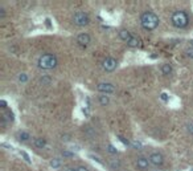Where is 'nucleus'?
<instances>
[{
    "instance_id": "nucleus-1",
    "label": "nucleus",
    "mask_w": 193,
    "mask_h": 171,
    "mask_svg": "<svg viewBox=\"0 0 193 171\" xmlns=\"http://www.w3.org/2000/svg\"><path fill=\"white\" fill-rule=\"evenodd\" d=\"M140 24L144 29L147 31H153L159 25V18L153 12H144L140 16Z\"/></svg>"
},
{
    "instance_id": "nucleus-2",
    "label": "nucleus",
    "mask_w": 193,
    "mask_h": 171,
    "mask_svg": "<svg viewBox=\"0 0 193 171\" xmlns=\"http://www.w3.org/2000/svg\"><path fill=\"white\" fill-rule=\"evenodd\" d=\"M37 65H38V68L43 70H50V69H54V68L58 65V60L54 55H52V53H45V55H43L40 58H38Z\"/></svg>"
},
{
    "instance_id": "nucleus-3",
    "label": "nucleus",
    "mask_w": 193,
    "mask_h": 171,
    "mask_svg": "<svg viewBox=\"0 0 193 171\" xmlns=\"http://www.w3.org/2000/svg\"><path fill=\"white\" fill-rule=\"evenodd\" d=\"M171 21L176 28H185L189 24V18L184 11H176L171 16Z\"/></svg>"
},
{
    "instance_id": "nucleus-4",
    "label": "nucleus",
    "mask_w": 193,
    "mask_h": 171,
    "mask_svg": "<svg viewBox=\"0 0 193 171\" xmlns=\"http://www.w3.org/2000/svg\"><path fill=\"white\" fill-rule=\"evenodd\" d=\"M73 21H74V24L78 27H86L87 24H89L90 19H89V15L85 13V12H77V13H74V16H73Z\"/></svg>"
},
{
    "instance_id": "nucleus-5",
    "label": "nucleus",
    "mask_w": 193,
    "mask_h": 171,
    "mask_svg": "<svg viewBox=\"0 0 193 171\" xmlns=\"http://www.w3.org/2000/svg\"><path fill=\"white\" fill-rule=\"evenodd\" d=\"M116 67H118V62H116V60L114 57H107L102 62V68L106 72H114L116 69Z\"/></svg>"
},
{
    "instance_id": "nucleus-6",
    "label": "nucleus",
    "mask_w": 193,
    "mask_h": 171,
    "mask_svg": "<svg viewBox=\"0 0 193 171\" xmlns=\"http://www.w3.org/2000/svg\"><path fill=\"white\" fill-rule=\"evenodd\" d=\"M116 88L112 84H109V82H101V84L97 85V90L103 94H110V93H114Z\"/></svg>"
},
{
    "instance_id": "nucleus-7",
    "label": "nucleus",
    "mask_w": 193,
    "mask_h": 171,
    "mask_svg": "<svg viewBox=\"0 0 193 171\" xmlns=\"http://www.w3.org/2000/svg\"><path fill=\"white\" fill-rule=\"evenodd\" d=\"M77 43L79 46L86 48V46L90 44V35L89 33H79V35L77 36Z\"/></svg>"
},
{
    "instance_id": "nucleus-8",
    "label": "nucleus",
    "mask_w": 193,
    "mask_h": 171,
    "mask_svg": "<svg viewBox=\"0 0 193 171\" xmlns=\"http://www.w3.org/2000/svg\"><path fill=\"white\" fill-rule=\"evenodd\" d=\"M164 162V157H163L160 153H152L150 155V163L155 166H162Z\"/></svg>"
},
{
    "instance_id": "nucleus-9",
    "label": "nucleus",
    "mask_w": 193,
    "mask_h": 171,
    "mask_svg": "<svg viewBox=\"0 0 193 171\" xmlns=\"http://www.w3.org/2000/svg\"><path fill=\"white\" fill-rule=\"evenodd\" d=\"M118 36H119V39H121L122 41H126V43H128V41L131 40V33L127 31V29H121L119 31V33H118Z\"/></svg>"
},
{
    "instance_id": "nucleus-10",
    "label": "nucleus",
    "mask_w": 193,
    "mask_h": 171,
    "mask_svg": "<svg viewBox=\"0 0 193 171\" xmlns=\"http://www.w3.org/2000/svg\"><path fill=\"white\" fill-rule=\"evenodd\" d=\"M127 45L130 46V48H140V46H141V40L139 37L132 36V37H131V40L127 43Z\"/></svg>"
},
{
    "instance_id": "nucleus-11",
    "label": "nucleus",
    "mask_w": 193,
    "mask_h": 171,
    "mask_svg": "<svg viewBox=\"0 0 193 171\" xmlns=\"http://www.w3.org/2000/svg\"><path fill=\"white\" fill-rule=\"evenodd\" d=\"M148 162H150V160H148L147 158L140 157V158H138V160H136V166H138L139 168H141V170H144V168H147L148 165H150Z\"/></svg>"
},
{
    "instance_id": "nucleus-12",
    "label": "nucleus",
    "mask_w": 193,
    "mask_h": 171,
    "mask_svg": "<svg viewBox=\"0 0 193 171\" xmlns=\"http://www.w3.org/2000/svg\"><path fill=\"white\" fill-rule=\"evenodd\" d=\"M33 145H35L37 149H44L46 146V141L44 138H36L35 142H33Z\"/></svg>"
},
{
    "instance_id": "nucleus-13",
    "label": "nucleus",
    "mask_w": 193,
    "mask_h": 171,
    "mask_svg": "<svg viewBox=\"0 0 193 171\" xmlns=\"http://www.w3.org/2000/svg\"><path fill=\"white\" fill-rule=\"evenodd\" d=\"M98 102H99V105H102V106H106V105L110 104V98L107 97V94H101V96L98 97Z\"/></svg>"
},
{
    "instance_id": "nucleus-14",
    "label": "nucleus",
    "mask_w": 193,
    "mask_h": 171,
    "mask_svg": "<svg viewBox=\"0 0 193 171\" xmlns=\"http://www.w3.org/2000/svg\"><path fill=\"white\" fill-rule=\"evenodd\" d=\"M162 73L164 76H168V74H171L172 73V67H171L169 64H164L162 67Z\"/></svg>"
},
{
    "instance_id": "nucleus-15",
    "label": "nucleus",
    "mask_w": 193,
    "mask_h": 171,
    "mask_svg": "<svg viewBox=\"0 0 193 171\" xmlns=\"http://www.w3.org/2000/svg\"><path fill=\"white\" fill-rule=\"evenodd\" d=\"M61 165H62V162H61V159H58V158H54V159L50 160V167H53V168L61 167Z\"/></svg>"
},
{
    "instance_id": "nucleus-16",
    "label": "nucleus",
    "mask_w": 193,
    "mask_h": 171,
    "mask_svg": "<svg viewBox=\"0 0 193 171\" xmlns=\"http://www.w3.org/2000/svg\"><path fill=\"white\" fill-rule=\"evenodd\" d=\"M17 78H19V82L25 84V82L28 81V74H25V73H20V74L17 76Z\"/></svg>"
},
{
    "instance_id": "nucleus-17",
    "label": "nucleus",
    "mask_w": 193,
    "mask_h": 171,
    "mask_svg": "<svg viewBox=\"0 0 193 171\" xmlns=\"http://www.w3.org/2000/svg\"><path fill=\"white\" fill-rule=\"evenodd\" d=\"M19 138H20V141H28L31 137H29V134L26 133V131H21V133L19 134Z\"/></svg>"
},
{
    "instance_id": "nucleus-18",
    "label": "nucleus",
    "mask_w": 193,
    "mask_h": 171,
    "mask_svg": "<svg viewBox=\"0 0 193 171\" xmlns=\"http://www.w3.org/2000/svg\"><path fill=\"white\" fill-rule=\"evenodd\" d=\"M185 56L189 58H193V46H188L185 49Z\"/></svg>"
},
{
    "instance_id": "nucleus-19",
    "label": "nucleus",
    "mask_w": 193,
    "mask_h": 171,
    "mask_svg": "<svg viewBox=\"0 0 193 171\" xmlns=\"http://www.w3.org/2000/svg\"><path fill=\"white\" fill-rule=\"evenodd\" d=\"M187 131L193 135V121H190V122H188V123H187Z\"/></svg>"
},
{
    "instance_id": "nucleus-20",
    "label": "nucleus",
    "mask_w": 193,
    "mask_h": 171,
    "mask_svg": "<svg viewBox=\"0 0 193 171\" xmlns=\"http://www.w3.org/2000/svg\"><path fill=\"white\" fill-rule=\"evenodd\" d=\"M107 150H109L111 154H114V155H115V154L118 153V150H116V149L114 147V146H112V145H107Z\"/></svg>"
},
{
    "instance_id": "nucleus-21",
    "label": "nucleus",
    "mask_w": 193,
    "mask_h": 171,
    "mask_svg": "<svg viewBox=\"0 0 193 171\" xmlns=\"http://www.w3.org/2000/svg\"><path fill=\"white\" fill-rule=\"evenodd\" d=\"M41 82H44V84H49V82H50V77H49V76H43V77H41Z\"/></svg>"
},
{
    "instance_id": "nucleus-22",
    "label": "nucleus",
    "mask_w": 193,
    "mask_h": 171,
    "mask_svg": "<svg viewBox=\"0 0 193 171\" xmlns=\"http://www.w3.org/2000/svg\"><path fill=\"white\" fill-rule=\"evenodd\" d=\"M62 155L63 157H68V158H72V157H74V153H70V151H62Z\"/></svg>"
},
{
    "instance_id": "nucleus-23",
    "label": "nucleus",
    "mask_w": 193,
    "mask_h": 171,
    "mask_svg": "<svg viewBox=\"0 0 193 171\" xmlns=\"http://www.w3.org/2000/svg\"><path fill=\"white\" fill-rule=\"evenodd\" d=\"M21 155H23V158L26 160L28 163H31V159H29V157H28V154L25 153V151H21Z\"/></svg>"
},
{
    "instance_id": "nucleus-24",
    "label": "nucleus",
    "mask_w": 193,
    "mask_h": 171,
    "mask_svg": "<svg viewBox=\"0 0 193 171\" xmlns=\"http://www.w3.org/2000/svg\"><path fill=\"white\" fill-rule=\"evenodd\" d=\"M75 170H77V171H89V168L85 167V166H78Z\"/></svg>"
},
{
    "instance_id": "nucleus-25",
    "label": "nucleus",
    "mask_w": 193,
    "mask_h": 171,
    "mask_svg": "<svg viewBox=\"0 0 193 171\" xmlns=\"http://www.w3.org/2000/svg\"><path fill=\"white\" fill-rule=\"evenodd\" d=\"M118 138L122 141V143H123V145H128V143H130V142H128V141H127V139H124L122 135H118Z\"/></svg>"
},
{
    "instance_id": "nucleus-26",
    "label": "nucleus",
    "mask_w": 193,
    "mask_h": 171,
    "mask_svg": "<svg viewBox=\"0 0 193 171\" xmlns=\"http://www.w3.org/2000/svg\"><path fill=\"white\" fill-rule=\"evenodd\" d=\"M0 18H6V9H4L3 7L0 8Z\"/></svg>"
},
{
    "instance_id": "nucleus-27",
    "label": "nucleus",
    "mask_w": 193,
    "mask_h": 171,
    "mask_svg": "<svg viewBox=\"0 0 193 171\" xmlns=\"http://www.w3.org/2000/svg\"><path fill=\"white\" fill-rule=\"evenodd\" d=\"M132 145H134V147H136V149H140V147H141V143L139 142V141H135Z\"/></svg>"
},
{
    "instance_id": "nucleus-28",
    "label": "nucleus",
    "mask_w": 193,
    "mask_h": 171,
    "mask_svg": "<svg viewBox=\"0 0 193 171\" xmlns=\"http://www.w3.org/2000/svg\"><path fill=\"white\" fill-rule=\"evenodd\" d=\"M162 98L164 100V101H167V100H168V96L165 94V93H163V94H162Z\"/></svg>"
},
{
    "instance_id": "nucleus-29",
    "label": "nucleus",
    "mask_w": 193,
    "mask_h": 171,
    "mask_svg": "<svg viewBox=\"0 0 193 171\" xmlns=\"http://www.w3.org/2000/svg\"><path fill=\"white\" fill-rule=\"evenodd\" d=\"M0 105H1L3 107H6V106H7V102H6V101H1V102H0Z\"/></svg>"
},
{
    "instance_id": "nucleus-30",
    "label": "nucleus",
    "mask_w": 193,
    "mask_h": 171,
    "mask_svg": "<svg viewBox=\"0 0 193 171\" xmlns=\"http://www.w3.org/2000/svg\"><path fill=\"white\" fill-rule=\"evenodd\" d=\"M65 171H77V170H75V168H66Z\"/></svg>"
}]
</instances>
